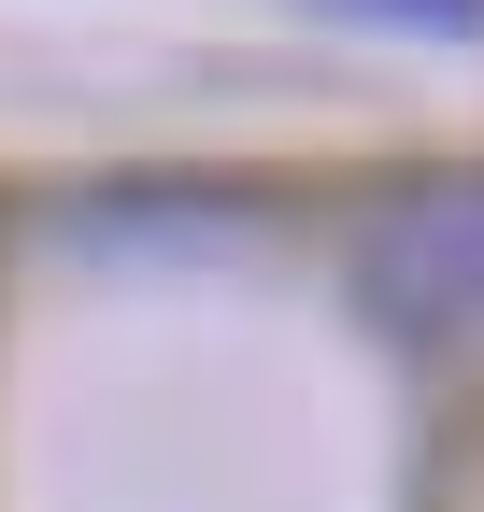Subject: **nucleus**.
Wrapping results in <instances>:
<instances>
[{
    "label": "nucleus",
    "mask_w": 484,
    "mask_h": 512,
    "mask_svg": "<svg viewBox=\"0 0 484 512\" xmlns=\"http://www.w3.org/2000/svg\"><path fill=\"white\" fill-rule=\"evenodd\" d=\"M356 299L399 342H484V171L385 185L356 214Z\"/></svg>",
    "instance_id": "obj_1"
},
{
    "label": "nucleus",
    "mask_w": 484,
    "mask_h": 512,
    "mask_svg": "<svg viewBox=\"0 0 484 512\" xmlns=\"http://www.w3.org/2000/svg\"><path fill=\"white\" fill-rule=\"evenodd\" d=\"M314 15H356V29H484V0H314Z\"/></svg>",
    "instance_id": "obj_2"
}]
</instances>
